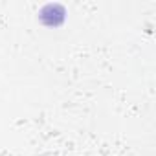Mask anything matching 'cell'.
<instances>
[{
  "mask_svg": "<svg viewBox=\"0 0 156 156\" xmlns=\"http://www.w3.org/2000/svg\"><path fill=\"white\" fill-rule=\"evenodd\" d=\"M64 15H66V11H64V8H62L61 4H48V6H44V8L41 9V19H42V22H46L48 26H57V24H61V22L64 20Z\"/></svg>",
  "mask_w": 156,
  "mask_h": 156,
  "instance_id": "obj_1",
  "label": "cell"
}]
</instances>
